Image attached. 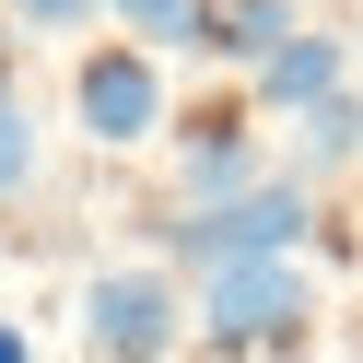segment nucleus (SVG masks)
Here are the masks:
<instances>
[{
	"mask_svg": "<svg viewBox=\"0 0 363 363\" xmlns=\"http://www.w3.org/2000/svg\"><path fill=\"white\" fill-rule=\"evenodd\" d=\"M12 12V35H82L94 24V0H0Z\"/></svg>",
	"mask_w": 363,
	"mask_h": 363,
	"instance_id": "obj_11",
	"label": "nucleus"
},
{
	"mask_svg": "<svg viewBox=\"0 0 363 363\" xmlns=\"http://www.w3.org/2000/svg\"><path fill=\"white\" fill-rule=\"evenodd\" d=\"M152 258L164 269H223V258H305V235H316V176L293 164V176H258L246 199H211V211H164L152 199Z\"/></svg>",
	"mask_w": 363,
	"mask_h": 363,
	"instance_id": "obj_1",
	"label": "nucleus"
},
{
	"mask_svg": "<svg viewBox=\"0 0 363 363\" xmlns=\"http://www.w3.org/2000/svg\"><path fill=\"white\" fill-rule=\"evenodd\" d=\"M71 118L94 152H141L176 129V94H164V59L141 48V35H106V48L71 59Z\"/></svg>",
	"mask_w": 363,
	"mask_h": 363,
	"instance_id": "obj_4",
	"label": "nucleus"
},
{
	"mask_svg": "<svg viewBox=\"0 0 363 363\" xmlns=\"http://www.w3.org/2000/svg\"><path fill=\"white\" fill-rule=\"evenodd\" d=\"M258 129H246V106H199L188 129H176V176H164V211H211V199H246L258 188Z\"/></svg>",
	"mask_w": 363,
	"mask_h": 363,
	"instance_id": "obj_5",
	"label": "nucleus"
},
{
	"mask_svg": "<svg viewBox=\"0 0 363 363\" xmlns=\"http://www.w3.org/2000/svg\"><path fill=\"white\" fill-rule=\"evenodd\" d=\"M188 340H199V305H188V281H176L164 258L82 281V352L94 363H176Z\"/></svg>",
	"mask_w": 363,
	"mask_h": 363,
	"instance_id": "obj_3",
	"label": "nucleus"
},
{
	"mask_svg": "<svg viewBox=\"0 0 363 363\" xmlns=\"http://www.w3.org/2000/svg\"><path fill=\"white\" fill-rule=\"evenodd\" d=\"M352 71H363V48L352 35H281V48L258 59V106L269 118H305V106H328V94H352Z\"/></svg>",
	"mask_w": 363,
	"mask_h": 363,
	"instance_id": "obj_6",
	"label": "nucleus"
},
{
	"mask_svg": "<svg viewBox=\"0 0 363 363\" xmlns=\"http://www.w3.org/2000/svg\"><path fill=\"white\" fill-rule=\"evenodd\" d=\"M281 35H305V24H293V0H199L188 59H246V71H258Z\"/></svg>",
	"mask_w": 363,
	"mask_h": 363,
	"instance_id": "obj_7",
	"label": "nucleus"
},
{
	"mask_svg": "<svg viewBox=\"0 0 363 363\" xmlns=\"http://www.w3.org/2000/svg\"><path fill=\"white\" fill-rule=\"evenodd\" d=\"M188 305H199V352L211 363H269V352H293L316 328L305 258H223V269L188 281Z\"/></svg>",
	"mask_w": 363,
	"mask_h": 363,
	"instance_id": "obj_2",
	"label": "nucleus"
},
{
	"mask_svg": "<svg viewBox=\"0 0 363 363\" xmlns=\"http://www.w3.org/2000/svg\"><path fill=\"white\" fill-rule=\"evenodd\" d=\"M0 24H12V12H0Z\"/></svg>",
	"mask_w": 363,
	"mask_h": 363,
	"instance_id": "obj_13",
	"label": "nucleus"
},
{
	"mask_svg": "<svg viewBox=\"0 0 363 363\" xmlns=\"http://www.w3.org/2000/svg\"><path fill=\"white\" fill-rule=\"evenodd\" d=\"M24 188H35V118L12 94V71H0V199H24Z\"/></svg>",
	"mask_w": 363,
	"mask_h": 363,
	"instance_id": "obj_10",
	"label": "nucleus"
},
{
	"mask_svg": "<svg viewBox=\"0 0 363 363\" xmlns=\"http://www.w3.org/2000/svg\"><path fill=\"white\" fill-rule=\"evenodd\" d=\"M118 35H141V48H188L199 35V0H94Z\"/></svg>",
	"mask_w": 363,
	"mask_h": 363,
	"instance_id": "obj_9",
	"label": "nucleus"
},
{
	"mask_svg": "<svg viewBox=\"0 0 363 363\" xmlns=\"http://www.w3.org/2000/svg\"><path fill=\"white\" fill-rule=\"evenodd\" d=\"M0 363H35V352H24V328H12V316H0Z\"/></svg>",
	"mask_w": 363,
	"mask_h": 363,
	"instance_id": "obj_12",
	"label": "nucleus"
},
{
	"mask_svg": "<svg viewBox=\"0 0 363 363\" xmlns=\"http://www.w3.org/2000/svg\"><path fill=\"white\" fill-rule=\"evenodd\" d=\"M293 129H305V141H293V164H352V152H363V82H352V94H328V106H305V118H293Z\"/></svg>",
	"mask_w": 363,
	"mask_h": 363,
	"instance_id": "obj_8",
	"label": "nucleus"
}]
</instances>
